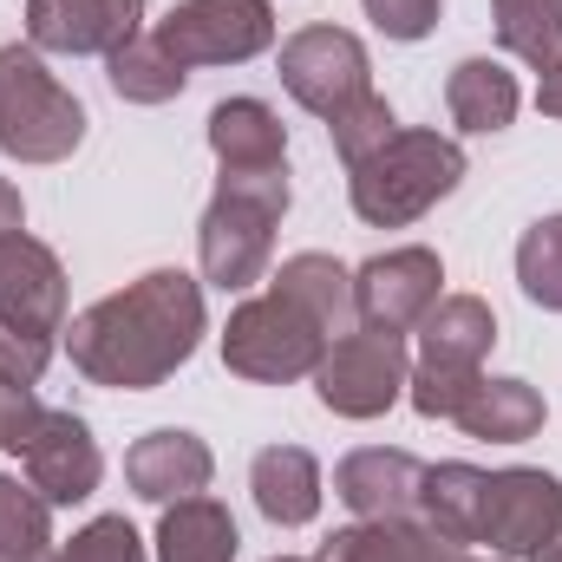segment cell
Returning <instances> with one entry per match:
<instances>
[{"mask_svg":"<svg viewBox=\"0 0 562 562\" xmlns=\"http://www.w3.org/2000/svg\"><path fill=\"white\" fill-rule=\"evenodd\" d=\"M203 340V288L183 269H150L132 288L92 301L66 327V353L92 386L150 393L164 386Z\"/></svg>","mask_w":562,"mask_h":562,"instance_id":"6da1fadb","label":"cell"},{"mask_svg":"<svg viewBox=\"0 0 562 562\" xmlns=\"http://www.w3.org/2000/svg\"><path fill=\"white\" fill-rule=\"evenodd\" d=\"M281 210H288V164L281 170H223V183L203 210V229H196L203 281H216L223 294L256 288L276 256Z\"/></svg>","mask_w":562,"mask_h":562,"instance_id":"7a4b0ae2","label":"cell"},{"mask_svg":"<svg viewBox=\"0 0 562 562\" xmlns=\"http://www.w3.org/2000/svg\"><path fill=\"white\" fill-rule=\"evenodd\" d=\"M464 177V150L458 138H438V132H393L373 157H360L347 170V190H353V216L373 223V229H406L419 223L438 196H451Z\"/></svg>","mask_w":562,"mask_h":562,"instance_id":"3957f363","label":"cell"},{"mask_svg":"<svg viewBox=\"0 0 562 562\" xmlns=\"http://www.w3.org/2000/svg\"><path fill=\"white\" fill-rule=\"evenodd\" d=\"M497 340V314L477 294H445L431 301L419 321V367L406 380L413 406L425 419H451L464 406V393L484 380V353Z\"/></svg>","mask_w":562,"mask_h":562,"instance_id":"277c9868","label":"cell"},{"mask_svg":"<svg viewBox=\"0 0 562 562\" xmlns=\"http://www.w3.org/2000/svg\"><path fill=\"white\" fill-rule=\"evenodd\" d=\"M86 138V105L40 66L33 46H0V150L20 164H59Z\"/></svg>","mask_w":562,"mask_h":562,"instance_id":"5b68a950","label":"cell"},{"mask_svg":"<svg viewBox=\"0 0 562 562\" xmlns=\"http://www.w3.org/2000/svg\"><path fill=\"white\" fill-rule=\"evenodd\" d=\"M334 347V334L301 307L288 301L281 288L243 301L223 327V367L256 380V386H288V380H307L321 367V353Z\"/></svg>","mask_w":562,"mask_h":562,"instance_id":"8992f818","label":"cell"},{"mask_svg":"<svg viewBox=\"0 0 562 562\" xmlns=\"http://www.w3.org/2000/svg\"><path fill=\"white\" fill-rule=\"evenodd\" d=\"M150 40L183 72L190 66H243L276 46V7L269 0H177Z\"/></svg>","mask_w":562,"mask_h":562,"instance_id":"52a82bcc","label":"cell"},{"mask_svg":"<svg viewBox=\"0 0 562 562\" xmlns=\"http://www.w3.org/2000/svg\"><path fill=\"white\" fill-rule=\"evenodd\" d=\"M406 380H413L406 340L400 334H373V327L340 334L321 353V367H314V393L340 419H380V413H393L400 393H406Z\"/></svg>","mask_w":562,"mask_h":562,"instance_id":"ba28073f","label":"cell"},{"mask_svg":"<svg viewBox=\"0 0 562 562\" xmlns=\"http://www.w3.org/2000/svg\"><path fill=\"white\" fill-rule=\"evenodd\" d=\"M281 86L294 92V105H307L314 119H340L373 92V66L367 46L340 26H301L294 40H281Z\"/></svg>","mask_w":562,"mask_h":562,"instance_id":"9c48e42d","label":"cell"},{"mask_svg":"<svg viewBox=\"0 0 562 562\" xmlns=\"http://www.w3.org/2000/svg\"><path fill=\"white\" fill-rule=\"evenodd\" d=\"M557 530H562V484L550 471H530V464L491 471L477 543H491L497 557H537Z\"/></svg>","mask_w":562,"mask_h":562,"instance_id":"30bf717a","label":"cell"},{"mask_svg":"<svg viewBox=\"0 0 562 562\" xmlns=\"http://www.w3.org/2000/svg\"><path fill=\"white\" fill-rule=\"evenodd\" d=\"M438 281H445V269L431 249H386L353 269V321L373 334H406L438 301Z\"/></svg>","mask_w":562,"mask_h":562,"instance_id":"8fae6325","label":"cell"},{"mask_svg":"<svg viewBox=\"0 0 562 562\" xmlns=\"http://www.w3.org/2000/svg\"><path fill=\"white\" fill-rule=\"evenodd\" d=\"M144 0H26V46L33 53H99L112 59L119 46L138 40Z\"/></svg>","mask_w":562,"mask_h":562,"instance_id":"7c38bea8","label":"cell"},{"mask_svg":"<svg viewBox=\"0 0 562 562\" xmlns=\"http://www.w3.org/2000/svg\"><path fill=\"white\" fill-rule=\"evenodd\" d=\"M20 464H26V484L53 504V510H66V504H86L92 491H99V477H105V458H99V438L86 431V419H72V413H40L33 425V438H26V451H20Z\"/></svg>","mask_w":562,"mask_h":562,"instance_id":"4fadbf2b","label":"cell"},{"mask_svg":"<svg viewBox=\"0 0 562 562\" xmlns=\"http://www.w3.org/2000/svg\"><path fill=\"white\" fill-rule=\"evenodd\" d=\"M0 321L26 334H66V269L33 236H0Z\"/></svg>","mask_w":562,"mask_h":562,"instance_id":"5bb4252c","label":"cell"},{"mask_svg":"<svg viewBox=\"0 0 562 562\" xmlns=\"http://www.w3.org/2000/svg\"><path fill=\"white\" fill-rule=\"evenodd\" d=\"M419 484H425V464L413 451H386V445L347 451L340 471H334V497L360 524L367 517H419Z\"/></svg>","mask_w":562,"mask_h":562,"instance_id":"9a60e30c","label":"cell"},{"mask_svg":"<svg viewBox=\"0 0 562 562\" xmlns=\"http://www.w3.org/2000/svg\"><path fill=\"white\" fill-rule=\"evenodd\" d=\"M210 445L196 431H150L125 451V477L144 504H183V497H203L210 491Z\"/></svg>","mask_w":562,"mask_h":562,"instance_id":"2e32d148","label":"cell"},{"mask_svg":"<svg viewBox=\"0 0 562 562\" xmlns=\"http://www.w3.org/2000/svg\"><path fill=\"white\" fill-rule=\"evenodd\" d=\"M321 562H464V550L445 543L425 517H367L353 530H334Z\"/></svg>","mask_w":562,"mask_h":562,"instance_id":"e0dca14e","label":"cell"},{"mask_svg":"<svg viewBox=\"0 0 562 562\" xmlns=\"http://www.w3.org/2000/svg\"><path fill=\"white\" fill-rule=\"evenodd\" d=\"M249 491H256V510L281 524V530H301V524H314V510H321V464H314V451H301V445H269V451H256V464H249Z\"/></svg>","mask_w":562,"mask_h":562,"instance_id":"ac0fdd59","label":"cell"},{"mask_svg":"<svg viewBox=\"0 0 562 562\" xmlns=\"http://www.w3.org/2000/svg\"><path fill=\"white\" fill-rule=\"evenodd\" d=\"M210 150L223 157V170H281L288 132L262 99H223L210 112Z\"/></svg>","mask_w":562,"mask_h":562,"instance_id":"d6986e66","label":"cell"},{"mask_svg":"<svg viewBox=\"0 0 562 562\" xmlns=\"http://www.w3.org/2000/svg\"><path fill=\"white\" fill-rule=\"evenodd\" d=\"M471 438H491V445H524L543 431V393L530 380H477L464 393V406L451 413Z\"/></svg>","mask_w":562,"mask_h":562,"instance_id":"ffe728a7","label":"cell"},{"mask_svg":"<svg viewBox=\"0 0 562 562\" xmlns=\"http://www.w3.org/2000/svg\"><path fill=\"white\" fill-rule=\"evenodd\" d=\"M484 484L491 471L477 464H425L419 484V517L445 537V543H477V524H484Z\"/></svg>","mask_w":562,"mask_h":562,"instance_id":"44dd1931","label":"cell"},{"mask_svg":"<svg viewBox=\"0 0 562 562\" xmlns=\"http://www.w3.org/2000/svg\"><path fill=\"white\" fill-rule=\"evenodd\" d=\"M157 562H236V517L216 497L164 504L157 524Z\"/></svg>","mask_w":562,"mask_h":562,"instance_id":"7402d4cb","label":"cell"},{"mask_svg":"<svg viewBox=\"0 0 562 562\" xmlns=\"http://www.w3.org/2000/svg\"><path fill=\"white\" fill-rule=\"evenodd\" d=\"M445 105H451V125L464 132H504L517 119V79L497 59H464L445 79Z\"/></svg>","mask_w":562,"mask_h":562,"instance_id":"603a6c76","label":"cell"},{"mask_svg":"<svg viewBox=\"0 0 562 562\" xmlns=\"http://www.w3.org/2000/svg\"><path fill=\"white\" fill-rule=\"evenodd\" d=\"M269 288H281L288 301H301V307L334 334V340H340V334H347V321H353V276H347L334 256H288Z\"/></svg>","mask_w":562,"mask_h":562,"instance_id":"cb8c5ba5","label":"cell"},{"mask_svg":"<svg viewBox=\"0 0 562 562\" xmlns=\"http://www.w3.org/2000/svg\"><path fill=\"white\" fill-rule=\"evenodd\" d=\"M53 504L20 484V477H0V562H53Z\"/></svg>","mask_w":562,"mask_h":562,"instance_id":"d4e9b609","label":"cell"},{"mask_svg":"<svg viewBox=\"0 0 562 562\" xmlns=\"http://www.w3.org/2000/svg\"><path fill=\"white\" fill-rule=\"evenodd\" d=\"M497 46L524 66H562V0H497Z\"/></svg>","mask_w":562,"mask_h":562,"instance_id":"484cf974","label":"cell"},{"mask_svg":"<svg viewBox=\"0 0 562 562\" xmlns=\"http://www.w3.org/2000/svg\"><path fill=\"white\" fill-rule=\"evenodd\" d=\"M105 72H112V92L132 99V105H164V99H177L183 79H190L177 59H164L157 40H132V46H119V53L105 59Z\"/></svg>","mask_w":562,"mask_h":562,"instance_id":"4316f807","label":"cell"},{"mask_svg":"<svg viewBox=\"0 0 562 562\" xmlns=\"http://www.w3.org/2000/svg\"><path fill=\"white\" fill-rule=\"evenodd\" d=\"M517 281H524V294L537 307L562 314V216H543V223L524 229V243H517Z\"/></svg>","mask_w":562,"mask_h":562,"instance_id":"83f0119b","label":"cell"},{"mask_svg":"<svg viewBox=\"0 0 562 562\" xmlns=\"http://www.w3.org/2000/svg\"><path fill=\"white\" fill-rule=\"evenodd\" d=\"M327 132H334V150H340V164L353 170L360 157H373L380 144L393 138V132H400V119H393V105H386L380 92H367V99H360L353 112H340V119H334Z\"/></svg>","mask_w":562,"mask_h":562,"instance_id":"f1b7e54d","label":"cell"},{"mask_svg":"<svg viewBox=\"0 0 562 562\" xmlns=\"http://www.w3.org/2000/svg\"><path fill=\"white\" fill-rule=\"evenodd\" d=\"M53 562H144V537L125 517H92Z\"/></svg>","mask_w":562,"mask_h":562,"instance_id":"f546056e","label":"cell"},{"mask_svg":"<svg viewBox=\"0 0 562 562\" xmlns=\"http://www.w3.org/2000/svg\"><path fill=\"white\" fill-rule=\"evenodd\" d=\"M46 360H53V334H26V327H7V321H0V380L40 386Z\"/></svg>","mask_w":562,"mask_h":562,"instance_id":"4dcf8cb0","label":"cell"},{"mask_svg":"<svg viewBox=\"0 0 562 562\" xmlns=\"http://www.w3.org/2000/svg\"><path fill=\"white\" fill-rule=\"evenodd\" d=\"M360 7L386 40H425L438 26V0H360Z\"/></svg>","mask_w":562,"mask_h":562,"instance_id":"1f68e13d","label":"cell"},{"mask_svg":"<svg viewBox=\"0 0 562 562\" xmlns=\"http://www.w3.org/2000/svg\"><path fill=\"white\" fill-rule=\"evenodd\" d=\"M40 400H33V386H13V380H0V451H26V438H33V425H40Z\"/></svg>","mask_w":562,"mask_h":562,"instance_id":"d6a6232c","label":"cell"},{"mask_svg":"<svg viewBox=\"0 0 562 562\" xmlns=\"http://www.w3.org/2000/svg\"><path fill=\"white\" fill-rule=\"evenodd\" d=\"M537 105H543V119H562V66H550L537 79Z\"/></svg>","mask_w":562,"mask_h":562,"instance_id":"836d02e7","label":"cell"},{"mask_svg":"<svg viewBox=\"0 0 562 562\" xmlns=\"http://www.w3.org/2000/svg\"><path fill=\"white\" fill-rule=\"evenodd\" d=\"M20 223H26V210H20V190H13V183L0 177V236H13Z\"/></svg>","mask_w":562,"mask_h":562,"instance_id":"e575fe53","label":"cell"},{"mask_svg":"<svg viewBox=\"0 0 562 562\" xmlns=\"http://www.w3.org/2000/svg\"><path fill=\"white\" fill-rule=\"evenodd\" d=\"M537 562H562V530L550 537V543H543V550H537Z\"/></svg>","mask_w":562,"mask_h":562,"instance_id":"d590c367","label":"cell"},{"mask_svg":"<svg viewBox=\"0 0 562 562\" xmlns=\"http://www.w3.org/2000/svg\"><path fill=\"white\" fill-rule=\"evenodd\" d=\"M276 562H307V557H276Z\"/></svg>","mask_w":562,"mask_h":562,"instance_id":"8d00e7d4","label":"cell"},{"mask_svg":"<svg viewBox=\"0 0 562 562\" xmlns=\"http://www.w3.org/2000/svg\"><path fill=\"white\" fill-rule=\"evenodd\" d=\"M464 562H471V557H464Z\"/></svg>","mask_w":562,"mask_h":562,"instance_id":"74e56055","label":"cell"}]
</instances>
